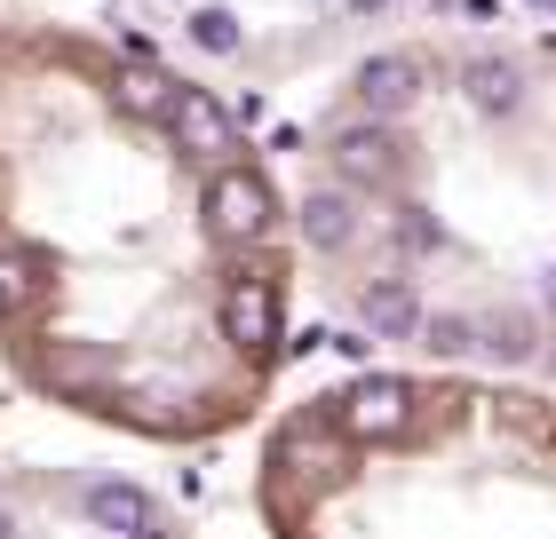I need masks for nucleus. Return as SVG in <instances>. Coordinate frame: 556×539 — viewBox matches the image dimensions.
Instances as JSON below:
<instances>
[{"label": "nucleus", "mask_w": 556, "mask_h": 539, "mask_svg": "<svg viewBox=\"0 0 556 539\" xmlns=\"http://www.w3.org/2000/svg\"><path fill=\"white\" fill-rule=\"evenodd\" d=\"M215 325H223V342H231V357H239V373L255 381H270V365H278V333H287V262H247V270H231L215 286Z\"/></svg>", "instance_id": "nucleus-1"}, {"label": "nucleus", "mask_w": 556, "mask_h": 539, "mask_svg": "<svg viewBox=\"0 0 556 539\" xmlns=\"http://www.w3.org/2000/svg\"><path fill=\"white\" fill-rule=\"evenodd\" d=\"M199 207H207V230L231 254H270L278 246V230H287V207H278V191H270V175L255 159H231V167H215L207 175V191H199Z\"/></svg>", "instance_id": "nucleus-2"}, {"label": "nucleus", "mask_w": 556, "mask_h": 539, "mask_svg": "<svg viewBox=\"0 0 556 539\" xmlns=\"http://www.w3.org/2000/svg\"><path fill=\"white\" fill-rule=\"evenodd\" d=\"M160 136L184 151V159H199V167H231V159H247V143H239V119L215 104V88H191V80H175L167 88V112H160Z\"/></svg>", "instance_id": "nucleus-3"}, {"label": "nucleus", "mask_w": 556, "mask_h": 539, "mask_svg": "<svg viewBox=\"0 0 556 539\" xmlns=\"http://www.w3.org/2000/svg\"><path fill=\"white\" fill-rule=\"evenodd\" d=\"M326 159H334L342 191H382V183H397V167H406V143H397L382 119H350V127H334Z\"/></svg>", "instance_id": "nucleus-4"}, {"label": "nucleus", "mask_w": 556, "mask_h": 539, "mask_svg": "<svg viewBox=\"0 0 556 539\" xmlns=\"http://www.w3.org/2000/svg\"><path fill=\"white\" fill-rule=\"evenodd\" d=\"M414 95H421V64L406 56V48H382V56H366L358 72H350V104H358L366 119H397V112H414Z\"/></svg>", "instance_id": "nucleus-5"}, {"label": "nucleus", "mask_w": 556, "mask_h": 539, "mask_svg": "<svg viewBox=\"0 0 556 539\" xmlns=\"http://www.w3.org/2000/svg\"><path fill=\"white\" fill-rule=\"evenodd\" d=\"M358 318H366V333H374V342H414V333L429 325V310H421V286H414L406 270L366 278V286H358Z\"/></svg>", "instance_id": "nucleus-6"}, {"label": "nucleus", "mask_w": 556, "mask_h": 539, "mask_svg": "<svg viewBox=\"0 0 556 539\" xmlns=\"http://www.w3.org/2000/svg\"><path fill=\"white\" fill-rule=\"evenodd\" d=\"M294 230H302V246L311 254H342V246H358L366 239V215H358V191H311L294 207Z\"/></svg>", "instance_id": "nucleus-7"}, {"label": "nucleus", "mask_w": 556, "mask_h": 539, "mask_svg": "<svg viewBox=\"0 0 556 539\" xmlns=\"http://www.w3.org/2000/svg\"><path fill=\"white\" fill-rule=\"evenodd\" d=\"M462 95L477 112H517L525 104V64L517 56H501V48H477V56H462Z\"/></svg>", "instance_id": "nucleus-8"}, {"label": "nucleus", "mask_w": 556, "mask_h": 539, "mask_svg": "<svg viewBox=\"0 0 556 539\" xmlns=\"http://www.w3.org/2000/svg\"><path fill=\"white\" fill-rule=\"evenodd\" d=\"M191 48H207V56H239V16L231 9H191Z\"/></svg>", "instance_id": "nucleus-9"}, {"label": "nucleus", "mask_w": 556, "mask_h": 539, "mask_svg": "<svg viewBox=\"0 0 556 539\" xmlns=\"http://www.w3.org/2000/svg\"><path fill=\"white\" fill-rule=\"evenodd\" d=\"M421 333H429V349H438V357H462V349L485 342V333H477V318H429Z\"/></svg>", "instance_id": "nucleus-10"}, {"label": "nucleus", "mask_w": 556, "mask_h": 539, "mask_svg": "<svg viewBox=\"0 0 556 539\" xmlns=\"http://www.w3.org/2000/svg\"><path fill=\"white\" fill-rule=\"evenodd\" d=\"M390 239H397V246H438V239H445V230H438V222H429L421 207H397V222H390Z\"/></svg>", "instance_id": "nucleus-11"}, {"label": "nucleus", "mask_w": 556, "mask_h": 539, "mask_svg": "<svg viewBox=\"0 0 556 539\" xmlns=\"http://www.w3.org/2000/svg\"><path fill=\"white\" fill-rule=\"evenodd\" d=\"M453 9H462V16H477V24H485V16H501V0H453Z\"/></svg>", "instance_id": "nucleus-12"}, {"label": "nucleus", "mask_w": 556, "mask_h": 539, "mask_svg": "<svg viewBox=\"0 0 556 539\" xmlns=\"http://www.w3.org/2000/svg\"><path fill=\"white\" fill-rule=\"evenodd\" d=\"M374 9H382V0H350V16H374Z\"/></svg>", "instance_id": "nucleus-13"}, {"label": "nucleus", "mask_w": 556, "mask_h": 539, "mask_svg": "<svg viewBox=\"0 0 556 539\" xmlns=\"http://www.w3.org/2000/svg\"><path fill=\"white\" fill-rule=\"evenodd\" d=\"M541 301H548V310H556V270H548V286H541Z\"/></svg>", "instance_id": "nucleus-14"}, {"label": "nucleus", "mask_w": 556, "mask_h": 539, "mask_svg": "<svg viewBox=\"0 0 556 539\" xmlns=\"http://www.w3.org/2000/svg\"><path fill=\"white\" fill-rule=\"evenodd\" d=\"M525 9H548V16H556V0H525Z\"/></svg>", "instance_id": "nucleus-15"}, {"label": "nucleus", "mask_w": 556, "mask_h": 539, "mask_svg": "<svg viewBox=\"0 0 556 539\" xmlns=\"http://www.w3.org/2000/svg\"><path fill=\"white\" fill-rule=\"evenodd\" d=\"M548 373H556V342H548Z\"/></svg>", "instance_id": "nucleus-16"}]
</instances>
